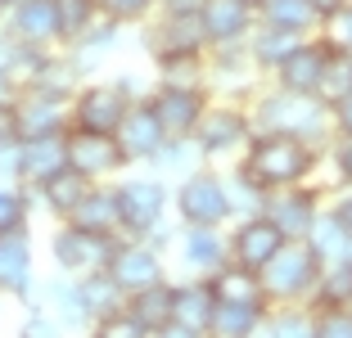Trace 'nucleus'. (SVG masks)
Here are the masks:
<instances>
[{
  "label": "nucleus",
  "mask_w": 352,
  "mask_h": 338,
  "mask_svg": "<svg viewBox=\"0 0 352 338\" xmlns=\"http://www.w3.org/2000/svg\"><path fill=\"white\" fill-rule=\"evenodd\" d=\"M239 167L262 190H285V185L316 181L325 172V149L298 140V135H285V131H253L249 149L239 154Z\"/></svg>",
  "instance_id": "nucleus-1"
},
{
  "label": "nucleus",
  "mask_w": 352,
  "mask_h": 338,
  "mask_svg": "<svg viewBox=\"0 0 352 338\" xmlns=\"http://www.w3.org/2000/svg\"><path fill=\"white\" fill-rule=\"evenodd\" d=\"M249 117H253V131H285V135H298L307 144H321V149L334 135L330 104L321 95H298V91H285L276 82H267L249 100Z\"/></svg>",
  "instance_id": "nucleus-2"
},
{
  "label": "nucleus",
  "mask_w": 352,
  "mask_h": 338,
  "mask_svg": "<svg viewBox=\"0 0 352 338\" xmlns=\"http://www.w3.org/2000/svg\"><path fill=\"white\" fill-rule=\"evenodd\" d=\"M321 271H325V262L316 257V248L307 239H289L258 275H262L271 307H307L316 284H321Z\"/></svg>",
  "instance_id": "nucleus-3"
},
{
  "label": "nucleus",
  "mask_w": 352,
  "mask_h": 338,
  "mask_svg": "<svg viewBox=\"0 0 352 338\" xmlns=\"http://www.w3.org/2000/svg\"><path fill=\"white\" fill-rule=\"evenodd\" d=\"M253 140V117H249V104H235V100H212L204 109L195 126V144L204 163L212 167H230L239 163V154L249 149Z\"/></svg>",
  "instance_id": "nucleus-4"
},
{
  "label": "nucleus",
  "mask_w": 352,
  "mask_h": 338,
  "mask_svg": "<svg viewBox=\"0 0 352 338\" xmlns=\"http://www.w3.org/2000/svg\"><path fill=\"white\" fill-rule=\"evenodd\" d=\"M172 216L181 225H230L226 167H195L190 176L172 181Z\"/></svg>",
  "instance_id": "nucleus-5"
},
{
  "label": "nucleus",
  "mask_w": 352,
  "mask_h": 338,
  "mask_svg": "<svg viewBox=\"0 0 352 338\" xmlns=\"http://www.w3.org/2000/svg\"><path fill=\"white\" fill-rule=\"evenodd\" d=\"M118 207H122V239H145L158 221L172 216V181L145 172H122L113 181Z\"/></svg>",
  "instance_id": "nucleus-6"
},
{
  "label": "nucleus",
  "mask_w": 352,
  "mask_h": 338,
  "mask_svg": "<svg viewBox=\"0 0 352 338\" xmlns=\"http://www.w3.org/2000/svg\"><path fill=\"white\" fill-rule=\"evenodd\" d=\"M118 244H122V235H91V230H82V225L73 221H54L50 230V262L54 271H63V275H86V271H104L109 262H113Z\"/></svg>",
  "instance_id": "nucleus-7"
},
{
  "label": "nucleus",
  "mask_w": 352,
  "mask_h": 338,
  "mask_svg": "<svg viewBox=\"0 0 352 338\" xmlns=\"http://www.w3.org/2000/svg\"><path fill=\"white\" fill-rule=\"evenodd\" d=\"M325 203H330V185L302 181V185H285V190H267V199H262V216H271L285 239H307L311 221L321 216Z\"/></svg>",
  "instance_id": "nucleus-8"
},
{
  "label": "nucleus",
  "mask_w": 352,
  "mask_h": 338,
  "mask_svg": "<svg viewBox=\"0 0 352 338\" xmlns=\"http://www.w3.org/2000/svg\"><path fill=\"white\" fill-rule=\"evenodd\" d=\"M262 86H267V72L253 63L249 45H217V50H208V95L212 100L249 104Z\"/></svg>",
  "instance_id": "nucleus-9"
},
{
  "label": "nucleus",
  "mask_w": 352,
  "mask_h": 338,
  "mask_svg": "<svg viewBox=\"0 0 352 338\" xmlns=\"http://www.w3.org/2000/svg\"><path fill=\"white\" fill-rule=\"evenodd\" d=\"M131 95L113 82V77H86L73 91V126L77 131H104L113 135L122 126L126 109H131Z\"/></svg>",
  "instance_id": "nucleus-10"
},
{
  "label": "nucleus",
  "mask_w": 352,
  "mask_h": 338,
  "mask_svg": "<svg viewBox=\"0 0 352 338\" xmlns=\"http://www.w3.org/2000/svg\"><path fill=\"white\" fill-rule=\"evenodd\" d=\"M68 167L82 172L86 181H118L122 172H131V158L122 154L118 135H104V131H77L68 126Z\"/></svg>",
  "instance_id": "nucleus-11"
},
{
  "label": "nucleus",
  "mask_w": 352,
  "mask_h": 338,
  "mask_svg": "<svg viewBox=\"0 0 352 338\" xmlns=\"http://www.w3.org/2000/svg\"><path fill=\"white\" fill-rule=\"evenodd\" d=\"M172 257L181 275H217L221 267L230 262V239H226V225H181L176 230V244Z\"/></svg>",
  "instance_id": "nucleus-12"
},
{
  "label": "nucleus",
  "mask_w": 352,
  "mask_h": 338,
  "mask_svg": "<svg viewBox=\"0 0 352 338\" xmlns=\"http://www.w3.org/2000/svg\"><path fill=\"white\" fill-rule=\"evenodd\" d=\"M140 45H145L149 59H181V54H208V36H204V23L199 14H154V19L140 27Z\"/></svg>",
  "instance_id": "nucleus-13"
},
{
  "label": "nucleus",
  "mask_w": 352,
  "mask_h": 338,
  "mask_svg": "<svg viewBox=\"0 0 352 338\" xmlns=\"http://www.w3.org/2000/svg\"><path fill=\"white\" fill-rule=\"evenodd\" d=\"M36 244H32V225L0 235V293L32 307L36 302Z\"/></svg>",
  "instance_id": "nucleus-14"
},
{
  "label": "nucleus",
  "mask_w": 352,
  "mask_h": 338,
  "mask_svg": "<svg viewBox=\"0 0 352 338\" xmlns=\"http://www.w3.org/2000/svg\"><path fill=\"white\" fill-rule=\"evenodd\" d=\"M14 117H19L23 140L28 135H63L73 126V100L54 95V91H41V86H23L14 95Z\"/></svg>",
  "instance_id": "nucleus-15"
},
{
  "label": "nucleus",
  "mask_w": 352,
  "mask_h": 338,
  "mask_svg": "<svg viewBox=\"0 0 352 338\" xmlns=\"http://www.w3.org/2000/svg\"><path fill=\"white\" fill-rule=\"evenodd\" d=\"M109 275L122 284V293H140V289L149 284H163L172 271H167V253H158L149 239H122L113 253V262H109Z\"/></svg>",
  "instance_id": "nucleus-16"
},
{
  "label": "nucleus",
  "mask_w": 352,
  "mask_h": 338,
  "mask_svg": "<svg viewBox=\"0 0 352 338\" xmlns=\"http://www.w3.org/2000/svg\"><path fill=\"white\" fill-rule=\"evenodd\" d=\"M226 239H230V262H239V267H249V271H262L280 248L289 244V239L276 230V221L262 216V212L230 221L226 225Z\"/></svg>",
  "instance_id": "nucleus-17"
},
{
  "label": "nucleus",
  "mask_w": 352,
  "mask_h": 338,
  "mask_svg": "<svg viewBox=\"0 0 352 338\" xmlns=\"http://www.w3.org/2000/svg\"><path fill=\"white\" fill-rule=\"evenodd\" d=\"M208 104H212L208 86H163V82H154V91H149V109L158 113V122H163L167 135H195V126H199Z\"/></svg>",
  "instance_id": "nucleus-18"
},
{
  "label": "nucleus",
  "mask_w": 352,
  "mask_h": 338,
  "mask_svg": "<svg viewBox=\"0 0 352 338\" xmlns=\"http://www.w3.org/2000/svg\"><path fill=\"white\" fill-rule=\"evenodd\" d=\"M330 54H334V45L325 41L321 32H316V36H302L298 50H294L289 59L280 63V68L271 72L267 82L285 86V91H298V95H316V91H321L325 68H330Z\"/></svg>",
  "instance_id": "nucleus-19"
},
{
  "label": "nucleus",
  "mask_w": 352,
  "mask_h": 338,
  "mask_svg": "<svg viewBox=\"0 0 352 338\" xmlns=\"http://www.w3.org/2000/svg\"><path fill=\"white\" fill-rule=\"evenodd\" d=\"M199 23H204L208 50H217V45H249L253 27H258V10L244 5V0H204Z\"/></svg>",
  "instance_id": "nucleus-20"
},
{
  "label": "nucleus",
  "mask_w": 352,
  "mask_h": 338,
  "mask_svg": "<svg viewBox=\"0 0 352 338\" xmlns=\"http://www.w3.org/2000/svg\"><path fill=\"white\" fill-rule=\"evenodd\" d=\"M113 135H118V144H122V154L131 158V167H145L167 144V131H163V122H158V113L149 109V100H135Z\"/></svg>",
  "instance_id": "nucleus-21"
},
{
  "label": "nucleus",
  "mask_w": 352,
  "mask_h": 338,
  "mask_svg": "<svg viewBox=\"0 0 352 338\" xmlns=\"http://www.w3.org/2000/svg\"><path fill=\"white\" fill-rule=\"evenodd\" d=\"M5 27L14 36H23L28 45H41V50H59V5L54 0H19L10 14H5Z\"/></svg>",
  "instance_id": "nucleus-22"
},
{
  "label": "nucleus",
  "mask_w": 352,
  "mask_h": 338,
  "mask_svg": "<svg viewBox=\"0 0 352 338\" xmlns=\"http://www.w3.org/2000/svg\"><path fill=\"white\" fill-rule=\"evenodd\" d=\"M212 311H217V289H212V280H204V275L172 280V320H181V325L208 334Z\"/></svg>",
  "instance_id": "nucleus-23"
},
{
  "label": "nucleus",
  "mask_w": 352,
  "mask_h": 338,
  "mask_svg": "<svg viewBox=\"0 0 352 338\" xmlns=\"http://www.w3.org/2000/svg\"><path fill=\"white\" fill-rule=\"evenodd\" d=\"M36 302H41L45 311H54V320H59L68 334H91V316H86V307H82V293H77L73 275L54 271L50 280H41V284H36Z\"/></svg>",
  "instance_id": "nucleus-24"
},
{
  "label": "nucleus",
  "mask_w": 352,
  "mask_h": 338,
  "mask_svg": "<svg viewBox=\"0 0 352 338\" xmlns=\"http://www.w3.org/2000/svg\"><path fill=\"white\" fill-rule=\"evenodd\" d=\"M95 181H86L82 172H73V167H63V172H54L50 181L32 185V199H36V207H41L50 221H68V216L77 212V203L86 199V190H91Z\"/></svg>",
  "instance_id": "nucleus-25"
},
{
  "label": "nucleus",
  "mask_w": 352,
  "mask_h": 338,
  "mask_svg": "<svg viewBox=\"0 0 352 338\" xmlns=\"http://www.w3.org/2000/svg\"><path fill=\"white\" fill-rule=\"evenodd\" d=\"M73 225L91 230V235H122V207H118V190L113 181H100L86 190V199L77 203V212L68 216Z\"/></svg>",
  "instance_id": "nucleus-26"
},
{
  "label": "nucleus",
  "mask_w": 352,
  "mask_h": 338,
  "mask_svg": "<svg viewBox=\"0 0 352 338\" xmlns=\"http://www.w3.org/2000/svg\"><path fill=\"white\" fill-rule=\"evenodd\" d=\"M19 149H23V185L28 190L68 167V131L63 135H28Z\"/></svg>",
  "instance_id": "nucleus-27"
},
{
  "label": "nucleus",
  "mask_w": 352,
  "mask_h": 338,
  "mask_svg": "<svg viewBox=\"0 0 352 338\" xmlns=\"http://www.w3.org/2000/svg\"><path fill=\"white\" fill-rule=\"evenodd\" d=\"M267 316L271 307H262V302H217L208 338H258L267 329Z\"/></svg>",
  "instance_id": "nucleus-28"
},
{
  "label": "nucleus",
  "mask_w": 352,
  "mask_h": 338,
  "mask_svg": "<svg viewBox=\"0 0 352 338\" xmlns=\"http://www.w3.org/2000/svg\"><path fill=\"white\" fill-rule=\"evenodd\" d=\"M298 41H302L298 32L276 27V23H262V19H258V27H253V36H249V54H253V63H258V68L271 77L280 63L298 50Z\"/></svg>",
  "instance_id": "nucleus-29"
},
{
  "label": "nucleus",
  "mask_w": 352,
  "mask_h": 338,
  "mask_svg": "<svg viewBox=\"0 0 352 338\" xmlns=\"http://www.w3.org/2000/svg\"><path fill=\"white\" fill-rule=\"evenodd\" d=\"M77 293H82V307H86V316H91V325L100 316H113L118 307H126V293H122V284L109 275V267L77 275Z\"/></svg>",
  "instance_id": "nucleus-30"
},
{
  "label": "nucleus",
  "mask_w": 352,
  "mask_h": 338,
  "mask_svg": "<svg viewBox=\"0 0 352 338\" xmlns=\"http://www.w3.org/2000/svg\"><path fill=\"white\" fill-rule=\"evenodd\" d=\"M258 19L276 23V27H289V32H298V36H316V32L325 27V19L316 14L311 0H262Z\"/></svg>",
  "instance_id": "nucleus-31"
},
{
  "label": "nucleus",
  "mask_w": 352,
  "mask_h": 338,
  "mask_svg": "<svg viewBox=\"0 0 352 338\" xmlns=\"http://www.w3.org/2000/svg\"><path fill=\"white\" fill-rule=\"evenodd\" d=\"M145 167L154 176H163V181H181V176H190L195 167H204V154H199L195 135H167V144L149 158Z\"/></svg>",
  "instance_id": "nucleus-32"
},
{
  "label": "nucleus",
  "mask_w": 352,
  "mask_h": 338,
  "mask_svg": "<svg viewBox=\"0 0 352 338\" xmlns=\"http://www.w3.org/2000/svg\"><path fill=\"white\" fill-rule=\"evenodd\" d=\"M208 280L217 289V302H262V307H271L267 289H262V275L249 267H239V262H226L217 275H208Z\"/></svg>",
  "instance_id": "nucleus-33"
},
{
  "label": "nucleus",
  "mask_w": 352,
  "mask_h": 338,
  "mask_svg": "<svg viewBox=\"0 0 352 338\" xmlns=\"http://www.w3.org/2000/svg\"><path fill=\"white\" fill-rule=\"evenodd\" d=\"M307 244L316 248V257H321V262H343V257H352V235L343 230V221L334 216V207H330V203H325V207H321V216L311 221Z\"/></svg>",
  "instance_id": "nucleus-34"
},
{
  "label": "nucleus",
  "mask_w": 352,
  "mask_h": 338,
  "mask_svg": "<svg viewBox=\"0 0 352 338\" xmlns=\"http://www.w3.org/2000/svg\"><path fill=\"white\" fill-rule=\"evenodd\" d=\"M307 307H311V311L352 307V257H343V262H325L321 284H316V293H311Z\"/></svg>",
  "instance_id": "nucleus-35"
},
{
  "label": "nucleus",
  "mask_w": 352,
  "mask_h": 338,
  "mask_svg": "<svg viewBox=\"0 0 352 338\" xmlns=\"http://www.w3.org/2000/svg\"><path fill=\"white\" fill-rule=\"evenodd\" d=\"M32 190L23 181H0V235H14V230H28L32 225Z\"/></svg>",
  "instance_id": "nucleus-36"
},
{
  "label": "nucleus",
  "mask_w": 352,
  "mask_h": 338,
  "mask_svg": "<svg viewBox=\"0 0 352 338\" xmlns=\"http://www.w3.org/2000/svg\"><path fill=\"white\" fill-rule=\"evenodd\" d=\"M126 311H131L135 320H145L149 329L167 325V320H172V275H167L163 284H149V289H140V293H131L126 297Z\"/></svg>",
  "instance_id": "nucleus-37"
},
{
  "label": "nucleus",
  "mask_w": 352,
  "mask_h": 338,
  "mask_svg": "<svg viewBox=\"0 0 352 338\" xmlns=\"http://www.w3.org/2000/svg\"><path fill=\"white\" fill-rule=\"evenodd\" d=\"M226 194H230V221H239V216H253L262 212V199H267V190H262L258 181H253L249 172L239 163L226 167Z\"/></svg>",
  "instance_id": "nucleus-38"
},
{
  "label": "nucleus",
  "mask_w": 352,
  "mask_h": 338,
  "mask_svg": "<svg viewBox=\"0 0 352 338\" xmlns=\"http://www.w3.org/2000/svg\"><path fill=\"white\" fill-rule=\"evenodd\" d=\"M258 338H316V311L311 307H271L267 329Z\"/></svg>",
  "instance_id": "nucleus-39"
},
{
  "label": "nucleus",
  "mask_w": 352,
  "mask_h": 338,
  "mask_svg": "<svg viewBox=\"0 0 352 338\" xmlns=\"http://www.w3.org/2000/svg\"><path fill=\"white\" fill-rule=\"evenodd\" d=\"M154 82L163 86H208V54H181V59H158Z\"/></svg>",
  "instance_id": "nucleus-40"
},
{
  "label": "nucleus",
  "mask_w": 352,
  "mask_h": 338,
  "mask_svg": "<svg viewBox=\"0 0 352 338\" xmlns=\"http://www.w3.org/2000/svg\"><path fill=\"white\" fill-rule=\"evenodd\" d=\"M54 5H59V41L63 45L82 41L86 27L100 19V0H54Z\"/></svg>",
  "instance_id": "nucleus-41"
},
{
  "label": "nucleus",
  "mask_w": 352,
  "mask_h": 338,
  "mask_svg": "<svg viewBox=\"0 0 352 338\" xmlns=\"http://www.w3.org/2000/svg\"><path fill=\"white\" fill-rule=\"evenodd\" d=\"M325 172L334 176L330 190L352 185V131H334L330 135V144H325Z\"/></svg>",
  "instance_id": "nucleus-42"
},
{
  "label": "nucleus",
  "mask_w": 352,
  "mask_h": 338,
  "mask_svg": "<svg viewBox=\"0 0 352 338\" xmlns=\"http://www.w3.org/2000/svg\"><path fill=\"white\" fill-rule=\"evenodd\" d=\"M352 91V50H334L330 54V68H325V77H321V100L325 104H339L343 95Z\"/></svg>",
  "instance_id": "nucleus-43"
},
{
  "label": "nucleus",
  "mask_w": 352,
  "mask_h": 338,
  "mask_svg": "<svg viewBox=\"0 0 352 338\" xmlns=\"http://www.w3.org/2000/svg\"><path fill=\"white\" fill-rule=\"evenodd\" d=\"M100 14L122 23V27H145L158 14V0H100Z\"/></svg>",
  "instance_id": "nucleus-44"
},
{
  "label": "nucleus",
  "mask_w": 352,
  "mask_h": 338,
  "mask_svg": "<svg viewBox=\"0 0 352 338\" xmlns=\"http://www.w3.org/2000/svg\"><path fill=\"white\" fill-rule=\"evenodd\" d=\"M86 338H149V325H145V320H135L126 307H118L113 316H100V320H95Z\"/></svg>",
  "instance_id": "nucleus-45"
},
{
  "label": "nucleus",
  "mask_w": 352,
  "mask_h": 338,
  "mask_svg": "<svg viewBox=\"0 0 352 338\" xmlns=\"http://www.w3.org/2000/svg\"><path fill=\"white\" fill-rule=\"evenodd\" d=\"M14 338H68V329L54 320V311H45L41 302H32L28 311H23V325Z\"/></svg>",
  "instance_id": "nucleus-46"
},
{
  "label": "nucleus",
  "mask_w": 352,
  "mask_h": 338,
  "mask_svg": "<svg viewBox=\"0 0 352 338\" xmlns=\"http://www.w3.org/2000/svg\"><path fill=\"white\" fill-rule=\"evenodd\" d=\"M316 338H352V307L316 311Z\"/></svg>",
  "instance_id": "nucleus-47"
},
{
  "label": "nucleus",
  "mask_w": 352,
  "mask_h": 338,
  "mask_svg": "<svg viewBox=\"0 0 352 338\" xmlns=\"http://www.w3.org/2000/svg\"><path fill=\"white\" fill-rule=\"evenodd\" d=\"M321 36H325V41L334 45V50H352V0L343 5L339 14H330V19H325Z\"/></svg>",
  "instance_id": "nucleus-48"
},
{
  "label": "nucleus",
  "mask_w": 352,
  "mask_h": 338,
  "mask_svg": "<svg viewBox=\"0 0 352 338\" xmlns=\"http://www.w3.org/2000/svg\"><path fill=\"white\" fill-rule=\"evenodd\" d=\"M19 144H5L0 149V181H23V149Z\"/></svg>",
  "instance_id": "nucleus-49"
},
{
  "label": "nucleus",
  "mask_w": 352,
  "mask_h": 338,
  "mask_svg": "<svg viewBox=\"0 0 352 338\" xmlns=\"http://www.w3.org/2000/svg\"><path fill=\"white\" fill-rule=\"evenodd\" d=\"M330 207H334V216L343 221V230L352 235V185H343V190H330Z\"/></svg>",
  "instance_id": "nucleus-50"
},
{
  "label": "nucleus",
  "mask_w": 352,
  "mask_h": 338,
  "mask_svg": "<svg viewBox=\"0 0 352 338\" xmlns=\"http://www.w3.org/2000/svg\"><path fill=\"white\" fill-rule=\"evenodd\" d=\"M23 131H19V117H14V104H0V149L5 144H19Z\"/></svg>",
  "instance_id": "nucleus-51"
},
{
  "label": "nucleus",
  "mask_w": 352,
  "mask_h": 338,
  "mask_svg": "<svg viewBox=\"0 0 352 338\" xmlns=\"http://www.w3.org/2000/svg\"><path fill=\"white\" fill-rule=\"evenodd\" d=\"M149 338H208V334H199V329H190V325H181V320H167V325H158V329H149Z\"/></svg>",
  "instance_id": "nucleus-52"
},
{
  "label": "nucleus",
  "mask_w": 352,
  "mask_h": 338,
  "mask_svg": "<svg viewBox=\"0 0 352 338\" xmlns=\"http://www.w3.org/2000/svg\"><path fill=\"white\" fill-rule=\"evenodd\" d=\"M330 117H334V131H352V91L339 104H330Z\"/></svg>",
  "instance_id": "nucleus-53"
},
{
  "label": "nucleus",
  "mask_w": 352,
  "mask_h": 338,
  "mask_svg": "<svg viewBox=\"0 0 352 338\" xmlns=\"http://www.w3.org/2000/svg\"><path fill=\"white\" fill-rule=\"evenodd\" d=\"M199 10H204V0H158V14H176V19L199 14Z\"/></svg>",
  "instance_id": "nucleus-54"
},
{
  "label": "nucleus",
  "mask_w": 352,
  "mask_h": 338,
  "mask_svg": "<svg viewBox=\"0 0 352 338\" xmlns=\"http://www.w3.org/2000/svg\"><path fill=\"white\" fill-rule=\"evenodd\" d=\"M14 95H19V82H14L10 72L0 68V104H14Z\"/></svg>",
  "instance_id": "nucleus-55"
},
{
  "label": "nucleus",
  "mask_w": 352,
  "mask_h": 338,
  "mask_svg": "<svg viewBox=\"0 0 352 338\" xmlns=\"http://www.w3.org/2000/svg\"><path fill=\"white\" fill-rule=\"evenodd\" d=\"M311 5H316V14H321V19H330V14H339L348 0H311Z\"/></svg>",
  "instance_id": "nucleus-56"
},
{
  "label": "nucleus",
  "mask_w": 352,
  "mask_h": 338,
  "mask_svg": "<svg viewBox=\"0 0 352 338\" xmlns=\"http://www.w3.org/2000/svg\"><path fill=\"white\" fill-rule=\"evenodd\" d=\"M14 5H19V0H0V14H10Z\"/></svg>",
  "instance_id": "nucleus-57"
},
{
  "label": "nucleus",
  "mask_w": 352,
  "mask_h": 338,
  "mask_svg": "<svg viewBox=\"0 0 352 338\" xmlns=\"http://www.w3.org/2000/svg\"><path fill=\"white\" fill-rule=\"evenodd\" d=\"M244 5H253V10H258V5H262V0H244Z\"/></svg>",
  "instance_id": "nucleus-58"
},
{
  "label": "nucleus",
  "mask_w": 352,
  "mask_h": 338,
  "mask_svg": "<svg viewBox=\"0 0 352 338\" xmlns=\"http://www.w3.org/2000/svg\"><path fill=\"white\" fill-rule=\"evenodd\" d=\"M0 307H5V293H0Z\"/></svg>",
  "instance_id": "nucleus-59"
},
{
  "label": "nucleus",
  "mask_w": 352,
  "mask_h": 338,
  "mask_svg": "<svg viewBox=\"0 0 352 338\" xmlns=\"http://www.w3.org/2000/svg\"><path fill=\"white\" fill-rule=\"evenodd\" d=\"M0 23H5V14H0Z\"/></svg>",
  "instance_id": "nucleus-60"
}]
</instances>
